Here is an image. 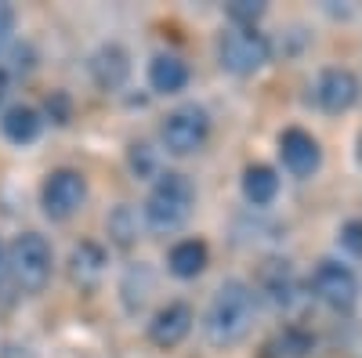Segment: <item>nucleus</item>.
<instances>
[{
    "instance_id": "9d476101",
    "label": "nucleus",
    "mask_w": 362,
    "mask_h": 358,
    "mask_svg": "<svg viewBox=\"0 0 362 358\" xmlns=\"http://www.w3.org/2000/svg\"><path fill=\"white\" fill-rule=\"evenodd\" d=\"M192 330H196V311L185 301H167L163 308L153 311V318H148V326H145V337L160 351H170L177 344H185Z\"/></svg>"
},
{
    "instance_id": "2eb2a0df",
    "label": "nucleus",
    "mask_w": 362,
    "mask_h": 358,
    "mask_svg": "<svg viewBox=\"0 0 362 358\" xmlns=\"http://www.w3.org/2000/svg\"><path fill=\"white\" fill-rule=\"evenodd\" d=\"M189 62L174 51H160L153 54V62H148V87H153V95H163V98H174L189 87Z\"/></svg>"
},
{
    "instance_id": "f257e3e1",
    "label": "nucleus",
    "mask_w": 362,
    "mask_h": 358,
    "mask_svg": "<svg viewBox=\"0 0 362 358\" xmlns=\"http://www.w3.org/2000/svg\"><path fill=\"white\" fill-rule=\"evenodd\" d=\"M257 315V297L247 279H225L203 311V337L210 347L243 344Z\"/></svg>"
},
{
    "instance_id": "5701e85b",
    "label": "nucleus",
    "mask_w": 362,
    "mask_h": 358,
    "mask_svg": "<svg viewBox=\"0 0 362 358\" xmlns=\"http://www.w3.org/2000/svg\"><path fill=\"white\" fill-rule=\"evenodd\" d=\"M337 246H341V253H348L351 261H362V221H358V217H351V221H344V225L337 228Z\"/></svg>"
},
{
    "instance_id": "6ab92c4d",
    "label": "nucleus",
    "mask_w": 362,
    "mask_h": 358,
    "mask_svg": "<svg viewBox=\"0 0 362 358\" xmlns=\"http://www.w3.org/2000/svg\"><path fill=\"white\" fill-rule=\"evenodd\" d=\"M315 337L300 326H283V330L268 340V358H312Z\"/></svg>"
},
{
    "instance_id": "7ed1b4c3",
    "label": "nucleus",
    "mask_w": 362,
    "mask_h": 358,
    "mask_svg": "<svg viewBox=\"0 0 362 358\" xmlns=\"http://www.w3.org/2000/svg\"><path fill=\"white\" fill-rule=\"evenodd\" d=\"M4 268L22 293H40L51 282V272H54V250L40 232H22L8 246Z\"/></svg>"
},
{
    "instance_id": "0eeeda50",
    "label": "nucleus",
    "mask_w": 362,
    "mask_h": 358,
    "mask_svg": "<svg viewBox=\"0 0 362 358\" xmlns=\"http://www.w3.org/2000/svg\"><path fill=\"white\" fill-rule=\"evenodd\" d=\"M87 203V177L73 167H58L44 177L40 185V206H44V217L51 221H69L83 210Z\"/></svg>"
},
{
    "instance_id": "9b49d317",
    "label": "nucleus",
    "mask_w": 362,
    "mask_h": 358,
    "mask_svg": "<svg viewBox=\"0 0 362 358\" xmlns=\"http://www.w3.org/2000/svg\"><path fill=\"white\" fill-rule=\"evenodd\" d=\"M358 76L351 73V69H344V66H329V69H322L319 76H315V83H312V102L322 109V112H329V116H341V112H348L355 102H358Z\"/></svg>"
},
{
    "instance_id": "a211bd4d",
    "label": "nucleus",
    "mask_w": 362,
    "mask_h": 358,
    "mask_svg": "<svg viewBox=\"0 0 362 358\" xmlns=\"http://www.w3.org/2000/svg\"><path fill=\"white\" fill-rule=\"evenodd\" d=\"M239 189H243V199L254 206V210H264V206H272L279 199V174L272 167H264V163H254V167L243 170Z\"/></svg>"
},
{
    "instance_id": "f8f14e48",
    "label": "nucleus",
    "mask_w": 362,
    "mask_h": 358,
    "mask_svg": "<svg viewBox=\"0 0 362 358\" xmlns=\"http://www.w3.org/2000/svg\"><path fill=\"white\" fill-rule=\"evenodd\" d=\"M69 279L80 286V290H98L105 272H109V253L102 243H95V239H80V243L69 250Z\"/></svg>"
},
{
    "instance_id": "39448f33",
    "label": "nucleus",
    "mask_w": 362,
    "mask_h": 358,
    "mask_svg": "<svg viewBox=\"0 0 362 358\" xmlns=\"http://www.w3.org/2000/svg\"><path fill=\"white\" fill-rule=\"evenodd\" d=\"M206 141H210V112L196 102L170 109L160 124V145L170 156H196Z\"/></svg>"
},
{
    "instance_id": "1a4fd4ad",
    "label": "nucleus",
    "mask_w": 362,
    "mask_h": 358,
    "mask_svg": "<svg viewBox=\"0 0 362 358\" xmlns=\"http://www.w3.org/2000/svg\"><path fill=\"white\" fill-rule=\"evenodd\" d=\"M279 160H283V170L290 177L308 181V177H315L319 167H322V145L305 127H286L279 134Z\"/></svg>"
},
{
    "instance_id": "412c9836",
    "label": "nucleus",
    "mask_w": 362,
    "mask_h": 358,
    "mask_svg": "<svg viewBox=\"0 0 362 358\" xmlns=\"http://www.w3.org/2000/svg\"><path fill=\"white\" fill-rule=\"evenodd\" d=\"M105 228H109V235H112V243H116V246H134V243H138L141 217H138V210H134L131 203H119L116 210L109 214Z\"/></svg>"
},
{
    "instance_id": "4468645a",
    "label": "nucleus",
    "mask_w": 362,
    "mask_h": 358,
    "mask_svg": "<svg viewBox=\"0 0 362 358\" xmlns=\"http://www.w3.org/2000/svg\"><path fill=\"white\" fill-rule=\"evenodd\" d=\"M0 134H4V141H11L15 148H25V145L40 141V134H44L40 109L22 105V102L4 105V109H0Z\"/></svg>"
},
{
    "instance_id": "aec40b11",
    "label": "nucleus",
    "mask_w": 362,
    "mask_h": 358,
    "mask_svg": "<svg viewBox=\"0 0 362 358\" xmlns=\"http://www.w3.org/2000/svg\"><path fill=\"white\" fill-rule=\"evenodd\" d=\"M127 170L138 177V181H156V177L163 174V156L156 145L148 141H134L127 148Z\"/></svg>"
},
{
    "instance_id": "b1692460",
    "label": "nucleus",
    "mask_w": 362,
    "mask_h": 358,
    "mask_svg": "<svg viewBox=\"0 0 362 358\" xmlns=\"http://www.w3.org/2000/svg\"><path fill=\"white\" fill-rule=\"evenodd\" d=\"M15 33V8L11 4H0V47H4Z\"/></svg>"
},
{
    "instance_id": "423d86ee",
    "label": "nucleus",
    "mask_w": 362,
    "mask_h": 358,
    "mask_svg": "<svg viewBox=\"0 0 362 358\" xmlns=\"http://www.w3.org/2000/svg\"><path fill=\"white\" fill-rule=\"evenodd\" d=\"M312 297L322 301L326 308L334 311H348L358 304V293H362V282H358V272L341 261V257H322L315 268H312V282H308Z\"/></svg>"
},
{
    "instance_id": "f03ea898",
    "label": "nucleus",
    "mask_w": 362,
    "mask_h": 358,
    "mask_svg": "<svg viewBox=\"0 0 362 358\" xmlns=\"http://www.w3.org/2000/svg\"><path fill=\"white\" fill-rule=\"evenodd\" d=\"M192 206H196V185L181 170H163L141 203V225L148 232L170 235L192 217Z\"/></svg>"
},
{
    "instance_id": "4be33fe9",
    "label": "nucleus",
    "mask_w": 362,
    "mask_h": 358,
    "mask_svg": "<svg viewBox=\"0 0 362 358\" xmlns=\"http://www.w3.org/2000/svg\"><path fill=\"white\" fill-rule=\"evenodd\" d=\"M264 11L268 4H261V0H232V4H225V18L232 22V29H257Z\"/></svg>"
},
{
    "instance_id": "a878e982",
    "label": "nucleus",
    "mask_w": 362,
    "mask_h": 358,
    "mask_svg": "<svg viewBox=\"0 0 362 358\" xmlns=\"http://www.w3.org/2000/svg\"><path fill=\"white\" fill-rule=\"evenodd\" d=\"M4 257H8V250H4V243H0V272H4Z\"/></svg>"
},
{
    "instance_id": "dca6fc26",
    "label": "nucleus",
    "mask_w": 362,
    "mask_h": 358,
    "mask_svg": "<svg viewBox=\"0 0 362 358\" xmlns=\"http://www.w3.org/2000/svg\"><path fill=\"white\" fill-rule=\"evenodd\" d=\"M210 264V250L203 239H177V243L167 250V272L181 282L199 279Z\"/></svg>"
},
{
    "instance_id": "ddd939ff",
    "label": "nucleus",
    "mask_w": 362,
    "mask_h": 358,
    "mask_svg": "<svg viewBox=\"0 0 362 358\" xmlns=\"http://www.w3.org/2000/svg\"><path fill=\"white\" fill-rule=\"evenodd\" d=\"M90 80H95L98 91H119L127 80H131V54L127 47H119V44H102L95 54H90Z\"/></svg>"
},
{
    "instance_id": "20e7f679",
    "label": "nucleus",
    "mask_w": 362,
    "mask_h": 358,
    "mask_svg": "<svg viewBox=\"0 0 362 358\" xmlns=\"http://www.w3.org/2000/svg\"><path fill=\"white\" fill-rule=\"evenodd\" d=\"M272 62V40L261 29H228L218 40V66L232 76H254Z\"/></svg>"
},
{
    "instance_id": "6e6552de",
    "label": "nucleus",
    "mask_w": 362,
    "mask_h": 358,
    "mask_svg": "<svg viewBox=\"0 0 362 358\" xmlns=\"http://www.w3.org/2000/svg\"><path fill=\"white\" fill-rule=\"evenodd\" d=\"M254 297H264V304L272 311H297L300 304H305V282H300L297 268L290 261H268L261 268V279H257V290Z\"/></svg>"
},
{
    "instance_id": "393cba45",
    "label": "nucleus",
    "mask_w": 362,
    "mask_h": 358,
    "mask_svg": "<svg viewBox=\"0 0 362 358\" xmlns=\"http://www.w3.org/2000/svg\"><path fill=\"white\" fill-rule=\"evenodd\" d=\"M11 87H15V76H11V69H8V66H0V105H4V102L11 98Z\"/></svg>"
},
{
    "instance_id": "f3484780",
    "label": "nucleus",
    "mask_w": 362,
    "mask_h": 358,
    "mask_svg": "<svg viewBox=\"0 0 362 358\" xmlns=\"http://www.w3.org/2000/svg\"><path fill=\"white\" fill-rule=\"evenodd\" d=\"M153 293H156L153 268H148L145 261H134L124 272V279H119V304H124L127 315H141Z\"/></svg>"
}]
</instances>
